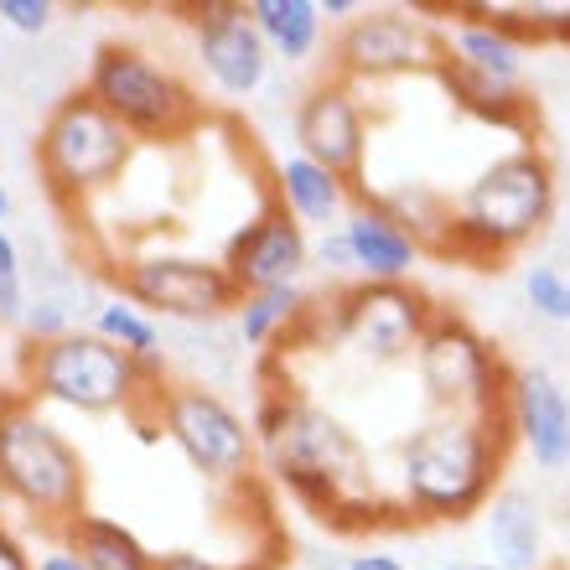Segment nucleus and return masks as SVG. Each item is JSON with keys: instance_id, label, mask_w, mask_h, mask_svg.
<instances>
[{"instance_id": "37", "label": "nucleus", "mask_w": 570, "mask_h": 570, "mask_svg": "<svg viewBox=\"0 0 570 570\" xmlns=\"http://www.w3.org/2000/svg\"><path fill=\"white\" fill-rule=\"evenodd\" d=\"M11 213H16V197H11V187H6V177H0V228L11 224Z\"/></svg>"}, {"instance_id": "15", "label": "nucleus", "mask_w": 570, "mask_h": 570, "mask_svg": "<svg viewBox=\"0 0 570 570\" xmlns=\"http://www.w3.org/2000/svg\"><path fill=\"white\" fill-rule=\"evenodd\" d=\"M224 271L234 275V285H239L244 296L249 291H275V285H301V275L312 271V234L281 203H265L228 239Z\"/></svg>"}, {"instance_id": "5", "label": "nucleus", "mask_w": 570, "mask_h": 570, "mask_svg": "<svg viewBox=\"0 0 570 570\" xmlns=\"http://www.w3.org/2000/svg\"><path fill=\"white\" fill-rule=\"evenodd\" d=\"M89 493L83 451L31 405L27 394H0V498L27 509L37 524L68 529Z\"/></svg>"}, {"instance_id": "29", "label": "nucleus", "mask_w": 570, "mask_h": 570, "mask_svg": "<svg viewBox=\"0 0 570 570\" xmlns=\"http://www.w3.org/2000/svg\"><path fill=\"white\" fill-rule=\"evenodd\" d=\"M21 337H27V347H42L52 343V337H62V332H73V316H68V301L52 296V291H37V296L27 301V316H21Z\"/></svg>"}, {"instance_id": "3", "label": "nucleus", "mask_w": 570, "mask_h": 570, "mask_svg": "<svg viewBox=\"0 0 570 570\" xmlns=\"http://www.w3.org/2000/svg\"><path fill=\"white\" fill-rule=\"evenodd\" d=\"M556 218V166L540 146H513L482 166L451 203L446 255L498 259L524 249Z\"/></svg>"}, {"instance_id": "4", "label": "nucleus", "mask_w": 570, "mask_h": 570, "mask_svg": "<svg viewBox=\"0 0 570 570\" xmlns=\"http://www.w3.org/2000/svg\"><path fill=\"white\" fill-rule=\"evenodd\" d=\"M21 394L31 405H58L73 415H146L156 379L130 353L99 332L73 327L42 347L21 353Z\"/></svg>"}, {"instance_id": "12", "label": "nucleus", "mask_w": 570, "mask_h": 570, "mask_svg": "<svg viewBox=\"0 0 570 570\" xmlns=\"http://www.w3.org/2000/svg\"><path fill=\"white\" fill-rule=\"evenodd\" d=\"M446 42L431 16L410 11V6H374L358 11L337 31L332 42V78L343 83H384V78H415L441 73Z\"/></svg>"}, {"instance_id": "33", "label": "nucleus", "mask_w": 570, "mask_h": 570, "mask_svg": "<svg viewBox=\"0 0 570 570\" xmlns=\"http://www.w3.org/2000/svg\"><path fill=\"white\" fill-rule=\"evenodd\" d=\"M31 570H94L89 560H78L68 544H52V550H42V556L31 560Z\"/></svg>"}, {"instance_id": "39", "label": "nucleus", "mask_w": 570, "mask_h": 570, "mask_svg": "<svg viewBox=\"0 0 570 570\" xmlns=\"http://www.w3.org/2000/svg\"><path fill=\"white\" fill-rule=\"evenodd\" d=\"M421 570H462V566H421Z\"/></svg>"}, {"instance_id": "38", "label": "nucleus", "mask_w": 570, "mask_h": 570, "mask_svg": "<svg viewBox=\"0 0 570 570\" xmlns=\"http://www.w3.org/2000/svg\"><path fill=\"white\" fill-rule=\"evenodd\" d=\"M462 570H498L493 560H478V566H462Z\"/></svg>"}, {"instance_id": "23", "label": "nucleus", "mask_w": 570, "mask_h": 570, "mask_svg": "<svg viewBox=\"0 0 570 570\" xmlns=\"http://www.w3.org/2000/svg\"><path fill=\"white\" fill-rule=\"evenodd\" d=\"M62 544L78 560H89L94 570H156V556L140 544L136 529L109 519V513H78L73 524L62 529Z\"/></svg>"}, {"instance_id": "17", "label": "nucleus", "mask_w": 570, "mask_h": 570, "mask_svg": "<svg viewBox=\"0 0 570 570\" xmlns=\"http://www.w3.org/2000/svg\"><path fill=\"white\" fill-rule=\"evenodd\" d=\"M441 42H446L451 68L524 89V42L493 6H472V11H456L451 21H441Z\"/></svg>"}, {"instance_id": "2", "label": "nucleus", "mask_w": 570, "mask_h": 570, "mask_svg": "<svg viewBox=\"0 0 570 570\" xmlns=\"http://www.w3.org/2000/svg\"><path fill=\"white\" fill-rule=\"evenodd\" d=\"M509 462V421L431 415L400 446V498L410 513L462 524L488 509Z\"/></svg>"}, {"instance_id": "24", "label": "nucleus", "mask_w": 570, "mask_h": 570, "mask_svg": "<svg viewBox=\"0 0 570 570\" xmlns=\"http://www.w3.org/2000/svg\"><path fill=\"white\" fill-rule=\"evenodd\" d=\"M316 301L306 296V285H275V291H249L234 312V337L239 347H271L275 337L306 327Z\"/></svg>"}, {"instance_id": "27", "label": "nucleus", "mask_w": 570, "mask_h": 570, "mask_svg": "<svg viewBox=\"0 0 570 570\" xmlns=\"http://www.w3.org/2000/svg\"><path fill=\"white\" fill-rule=\"evenodd\" d=\"M498 16L519 31V42H570V0H534V6H498Z\"/></svg>"}, {"instance_id": "13", "label": "nucleus", "mask_w": 570, "mask_h": 570, "mask_svg": "<svg viewBox=\"0 0 570 570\" xmlns=\"http://www.w3.org/2000/svg\"><path fill=\"white\" fill-rule=\"evenodd\" d=\"M193 58L203 68V78L224 99H234V105L255 99L271 83V68H275L271 47L259 42L255 21H249V6H234V0L203 6L193 16Z\"/></svg>"}, {"instance_id": "34", "label": "nucleus", "mask_w": 570, "mask_h": 570, "mask_svg": "<svg viewBox=\"0 0 570 570\" xmlns=\"http://www.w3.org/2000/svg\"><path fill=\"white\" fill-rule=\"evenodd\" d=\"M0 570H31V556H27V544L16 540L11 529L0 524Z\"/></svg>"}, {"instance_id": "30", "label": "nucleus", "mask_w": 570, "mask_h": 570, "mask_svg": "<svg viewBox=\"0 0 570 570\" xmlns=\"http://www.w3.org/2000/svg\"><path fill=\"white\" fill-rule=\"evenodd\" d=\"M312 265L327 281H358V259H353V244H347V234H343V224H332V228H322L312 239Z\"/></svg>"}, {"instance_id": "14", "label": "nucleus", "mask_w": 570, "mask_h": 570, "mask_svg": "<svg viewBox=\"0 0 570 570\" xmlns=\"http://www.w3.org/2000/svg\"><path fill=\"white\" fill-rule=\"evenodd\" d=\"M291 140L306 161L327 166L337 177H358L363 150H368V120H363V99L343 78H322L296 99L291 115Z\"/></svg>"}, {"instance_id": "20", "label": "nucleus", "mask_w": 570, "mask_h": 570, "mask_svg": "<svg viewBox=\"0 0 570 570\" xmlns=\"http://www.w3.org/2000/svg\"><path fill=\"white\" fill-rule=\"evenodd\" d=\"M275 203H281L301 228H316V234H322V228L347 218L353 187H347V177H337L327 166L306 161L301 150H291V156L275 161Z\"/></svg>"}, {"instance_id": "7", "label": "nucleus", "mask_w": 570, "mask_h": 570, "mask_svg": "<svg viewBox=\"0 0 570 570\" xmlns=\"http://www.w3.org/2000/svg\"><path fill=\"white\" fill-rule=\"evenodd\" d=\"M150 421L181 451V462L193 466L197 478L218 482V488L244 482L259 462L255 421L234 400H224L197 379H171V384L161 379L150 394Z\"/></svg>"}, {"instance_id": "16", "label": "nucleus", "mask_w": 570, "mask_h": 570, "mask_svg": "<svg viewBox=\"0 0 570 570\" xmlns=\"http://www.w3.org/2000/svg\"><path fill=\"white\" fill-rule=\"evenodd\" d=\"M509 435L524 446V456L540 472H566L570 466V390L550 368H513L509 400H503Z\"/></svg>"}, {"instance_id": "9", "label": "nucleus", "mask_w": 570, "mask_h": 570, "mask_svg": "<svg viewBox=\"0 0 570 570\" xmlns=\"http://www.w3.org/2000/svg\"><path fill=\"white\" fill-rule=\"evenodd\" d=\"M415 379L435 415H472V421H503L509 400V363L466 316L435 312L415 347Z\"/></svg>"}, {"instance_id": "18", "label": "nucleus", "mask_w": 570, "mask_h": 570, "mask_svg": "<svg viewBox=\"0 0 570 570\" xmlns=\"http://www.w3.org/2000/svg\"><path fill=\"white\" fill-rule=\"evenodd\" d=\"M343 234H347V244H353V259H358V281L405 285L425 259L415 234H410L384 203H374V197H353V208H347V218H343Z\"/></svg>"}, {"instance_id": "1", "label": "nucleus", "mask_w": 570, "mask_h": 570, "mask_svg": "<svg viewBox=\"0 0 570 570\" xmlns=\"http://www.w3.org/2000/svg\"><path fill=\"white\" fill-rule=\"evenodd\" d=\"M255 446L259 462L271 466L301 503H312L322 519L374 524L379 513L390 509L384 493H379V472L368 446L332 410H322L306 394L296 390L259 394Z\"/></svg>"}, {"instance_id": "31", "label": "nucleus", "mask_w": 570, "mask_h": 570, "mask_svg": "<svg viewBox=\"0 0 570 570\" xmlns=\"http://www.w3.org/2000/svg\"><path fill=\"white\" fill-rule=\"evenodd\" d=\"M52 16H58L52 0H0V27H11L16 37H42Z\"/></svg>"}, {"instance_id": "11", "label": "nucleus", "mask_w": 570, "mask_h": 570, "mask_svg": "<svg viewBox=\"0 0 570 570\" xmlns=\"http://www.w3.org/2000/svg\"><path fill=\"white\" fill-rule=\"evenodd\" d=\"M431 316L435 306L415 281L405 285L353 281L327 301V337L337 347H347L353 358H363L368 368H394V363L415 358Z\"/></svg>"}, {"instance_id": "28", "label": "nucleus", "mask_w": 570, "mask_h": 570, "mask_svg": "<svg viewBox=\"0 0 570 570\" xmlns=\"http://www.w3.org/2000/svg\"><path fill=\"white\" fill-rule=\"evenodd\" d=\"M27 265H21V244L11 239V228H0V327H21L27 316Z\"/></svg>"}, {"instance_id": "35", "label": "nucleus", "mask_w": 570, "mask_h": 570, "mask_svg": "<svg viewBox=\"0 0 570 570\" xmlns=\"http://www.w3.org/2000/svg\"><path fill=\"white\" fill-rule=\"evenodd\" d=\"M337 570H405V560L384 556V550H363V556H347Z\"/></svg>"}, {"instance_id": "26", "label": "nucleus", "mask_w": 570, "mask_h": 570, "mask_svg": "<svg viewBox=\"0 0 570 570\" xmlns=\"http://www.w3.org/2000/svg\"><path fill=\"white\" fill-rule=\"evenodd\" d=\"M524 306L550 327H570V271H560L556 259H529L519 275Z\"/></svg>"}, {"instance_id": "25", "label": "nucleus", "mask_w": 570, "mask_h": 570, "mask_svg": "<svg viewBox=\"0 0 570 570\" xmlns=\"http://www.w3.org/2000/svg\"><path fill=\"white\" fill-rule=\"evenodd\" d=\"M441 83L466 115H478L482 125H498V130H524L529 125V94L524 89H509V83H493V78H478L466 68H451L441 62Z\"/></svg>"}, {"instance_id": "36", "label": "nucleus", "mask_w": 570, "mask_h": 570, "mask_svg": "<svg viewBox=\"0 0 570 570\" xmlns=\"http://www.w3.org/2000/svg\"><path fill=\"white\" fill-rule=\"evenodd\" d=\"M316 11H322V21H343V27H347L363 6H358V0H316Z\"/></svg>"}, {"instance_id": "22", "label": "nucleus", "mask_w": 570, "mask_h": 570, "mask_svg": "<svg viewBox=\"0 0 570 570\" xmlns=\"http://www.w3.org/2000/svg\"><path fill=\"white\" fill-rule=\"evenodd\" d=\"M89 332H99L105 343H115L120 353H130V358H136L140 368L161 384V374H166V327L150 312H140L130 296L115 291V296L99 301V306H94Z\"/></svg>"}, {"instance_id": "10", "label": "nucleus", "mask_w": 570, "mask_h": 570, "mask_svg": "<svg viewBox=\"0 0 570 570\" xmlns=\"http://www.w3.org/2000/svg\"><path fill=\"white\" fill-rule=\"evenodd\" d=\"M120 296H130L140 312L171 327H213V322H234L244 291L224 271V259L208 255H177V249H156L115 265Z\"/></svg>"}, {"instance_id": "19", "label": "nucleus", "mask_w": 570, "mask_h": 570, "mask_svg": "<svg viewBox=\"0 0 570 570\" xmlns=\"http://www.w3.org/2000/svg\"><path fill=\"white\" fill-rule=\"evenodd\" d=\"M482 540L498 570H544V519L534 493L498 488L482 509Z\"/></svg>"}, {"instance_id": "6", "label": "nucleus", "mask_w": 570, "mask_h": 570, "mask_svg": "<svg viewBox=\"0 0 570 570\" xmlns=\"http://www.w3.org/2000/svg\"><path fill=\"white\" fill-rule=\"evenodd\" d=\"M130 156H136V136L83 89L62 94L37 130V171L47 193L68 208L109 193L130 171Z\"/></svg>"}, {"instance_id": "32", "label": "nucleus", "mask_w": 570, "mask_h": 570, "mask_svg": "<svg viewBox=\"0 0 570 570\" xmlns=\"http://www.w3.org/2000/svg\"><path fill=\"white\" fill-rule=\"evenodd\" d=\"M156 570H244V566H224L218 556H203V550H161Z\"/></svg>"}, {"instance_id": "21", "label": "nucleus", "mask_w": 570, "mask_h": 570, "mask_svg": "<svg viewBox=\"0 0 570 570\" xmlns=\"http://www.w3.org/2000/svg\"><path fill=\"white\" fill-rule=\"evenodd\" d=\"M249 21H255L259 42L271 47V58L285 68H301L322 47V11L316 0H249Z\"/></svg>"}, {"instance_id": "8", "label": "nucleus", "mask_w": 570, "mask_h": 570, "mask_svg": "<svg viewBox=\"0 0 570 570\" xmlns=\"http://www.w3.org/2000/svg\"><path fill=\"white\" fill-rule=\"evenodd\" d=\"M83 94L115 115L136 140H177L187 136L203 109L193 89L171 73V62L136 42H99L83 73Z\"/></svg>"}]
</instances>
